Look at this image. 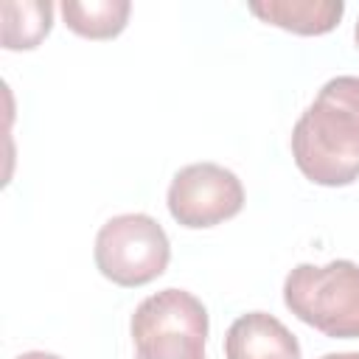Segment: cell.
I'll return each instance as SVG.
<instances>
[{
	"label": "cell",
	"instance_id": "cell-4",
	"mask_svg": "<svg viewBox=\"0 0 359 359\" xmlns=\"http://www.w3.org/2000/svg\"><path fill=\"white\" fill-rule=\"evenodd\" d=\"M98 272L115 286L135 289L157 280L171 261V244L149 213H121L101 224L93 250Z\"/></svg>",
	"mask_w": 359,
	"mask_h": 359
},
{
	"label": "cell",
	"instance_id": "cell-8",
	"mask_svg": "<svg viewBox=\"0 0 359 359\" xmlns=\"http://www.w3.org/2000/svg\"><path fill=\"white\" fill-rule=\"evenodd\" d=\"M0 42L6 50H31L53 28V3L6 0L0 6Z\"/></svg>",
	"mask_w": 359,
	"mask_h": 359
},
{
	"label": "cell",
	"instance_id": "cell-2",
	"mask_svg": "<svg viewBox=\"0 0 359 359\" xmlns=\"http://www.w3.org/2000/svg\"><path fill=\"white\" fill-rule=\"evenodd\" d=\"M286 309L334 339H359V264H297L283 280Z\"/></svg>",
	"mask_w": 359,
	"mask_h": 359
},
{
	"label": "cell",
	"instance_id": "cell-9",
	"mask_svg": "<svg viewBox=\"0 0 359 359\" xmlns=\"http://www.w3.org/2000/svg\"><path fill=\"white\" fill-rule=\"evenodd\" d=\"M65 25L84 39H112L126 22L132 3L129 0H65L59 6Z\"/></svg>",
	"mask_w": 359,
	"mask_h": 359
},
{
	"label": "cell",
	"instance_id": "cell-1",
	"mask_svg": "<svg viewBox=\"0 0 359 359\" xmlns=\"http://www.w3.org/2000/svg\"><path fill=\"white\" fill-rule=\"evenodd\" d=\"M292 157L314 185L342 188L359 180V76L320 87L292 129Z\"/></svg>",
	"mask_w": 359,
	"mask_h": 359
},
{
	"label": "cell",
	"instance_id": "cell-7",
	"mask_svg": "<svg viewBox=\"0 0 359 359\" xmlns=\"http://www.w3.org/2000/svg\"><path fill=\"white\" fill-rule=\"evenodd\" d=\"M250 14L261 22L300 34V36H320L339 25L345 14L342 0H264L250 3Z\"/></svg>",
	"mask_w": 359,
	"mask_h": 359
},
{
	"label": "cell",
	"instance_id": "cell-12",
	"mask_svg": "<svg viewBox=\"0 0 359 359\" xmlns=\"http://www.w3.org/2000/svg\"><path fill=\"white\" fill-rule=\"evenodd\" d=\"M353 39H356V48H359V20H356V28H353Z\"/></svg>",
	"mask_w": 359,
	"mask_h": 359
},
{
	"label": "cell",
	"instance_id": "cell-11",
	"mask_svg": "<svg viewBox=\"0 0 359 359\" xmlns=\"http://www.w3.org/2000/svg\"><path fill=\"white\" fill-rule=\"evenodd\" d=\"M320 359H359V351H342V353H325Z\"/></svg>",
	"mask_w": 359,
	"mask_h": 359
},
{
	"label": "cell",
	"instance_id": "cell-3",
	"mask_svg": "<svg viewBox=\"0 0 359 359\" xmlns=\"http://www.w3.org/2000/svg\"><path fill=\"white\" fill-rule=\"evenodd\" d=\"M208 309L185 289L149 294L132 314L135 359H205Z\"/></svg>",
	"mask_w": 359,
	"mask_h": 359
},
{
	"label": "cell",
	"instance_id": "cell-5",
	"mask_svg": "<svg viewBox=\"0 0 359 359\" xmlns=\"http://www.w3.org/2000/svg\"><path fill=\"white\" fill-rule=\"evenodd\" d=\"M165 205L171 219L188 230L216 227L241 213L244 185L219 163H191L174 174Z\"/></svg>",
	"mask_w": 359,
	"mask_h": 359
},
{
	"label": "cell",
	"instance_id": "cell-10",
	"mask_svg": "<svg viewBox=\"0 0 359 359\" xmlns=\"http://www.w3.org/2000/svg\"><path fill=\"white\" fill-rule=\"evenodd\" d=\"M17 359H62V356L48 353V351H25V353H20Z\"/></svg>",
	"mask_w": 359,
	"mask_h": 359
},
{
	"label": "cell",
	"instance_id": "cell-6",
	"mask_svg": "<svg viewBox=\"0 0 359 359\" xmlns=\"http://www.w3.org/2000/svg\"><path fill=\"white\" fill-rule=\"evenodd\" d=\"M224 359H303V351L278 317L247 311L224 334Z\"/></svg>",
	"mask_w": 359,
	"mask_h": 359
}]
</instances>
